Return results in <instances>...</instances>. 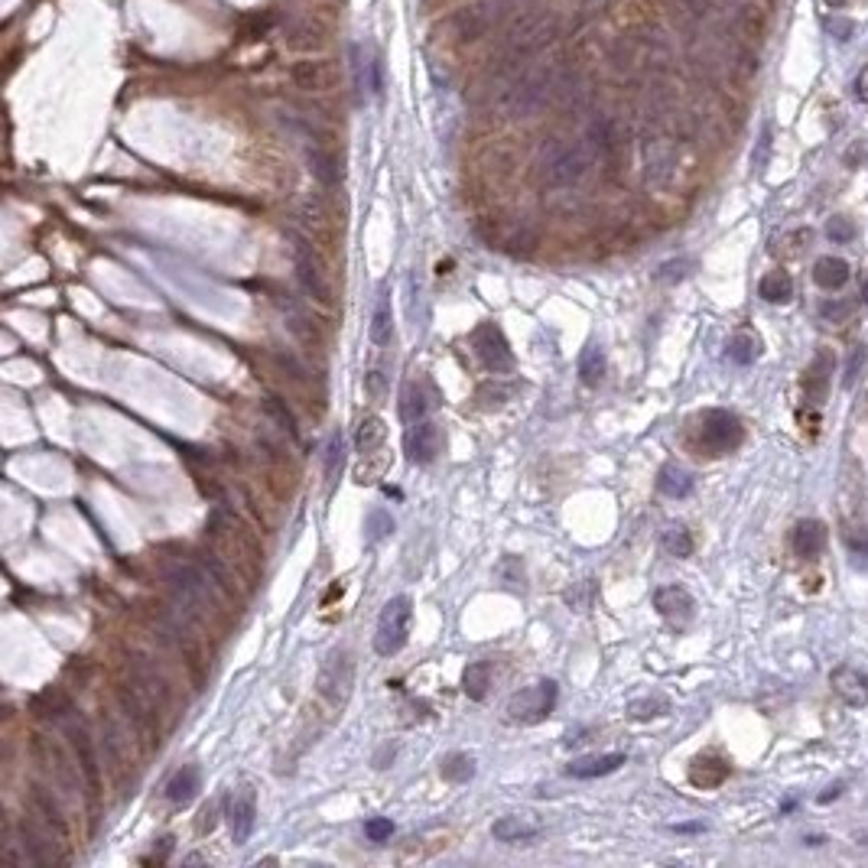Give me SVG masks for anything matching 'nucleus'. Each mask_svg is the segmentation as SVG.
<instances>
[{"label":"nucleus","instance_id":"1","mask_svg":"<svg viewBox=\"0 0 868 868\" xmlns=\"http://www.w3.org/2000/svg\"><path fill=\"white\" fill-rule=\"evenodd\" d=\"M559 72L557 66H528L520 68L518 75L505 78V89H501V98H497V108L511 118H530L540 108H547L549 101H557V89H559Z\"/></svg>","mask_w":868,"mask_h":868},{"label":"nucleus","instance_id":"2","mask_svg":"<svg viewBox=\"0 0 868 868\" xmlns=\"http://www.w3.org/2000/svg\"><path fill=\"white\" fill-rule=\"evenodd\" d=\"M592 160H595V150L586 137H582V141H563V137H553V141H547L540 150L543 186H549V189L576 186L579 179L589 173Z\"/></svg>","mask_w":868,"mask_h":868},{"label":"nucleus","instance_id":"3","mask_svg":"<svg viewBox=\"0 0 868 868\" xmlns=\"http://www.w3.org/2000/svg\"><path fill=\"white\" fill-rule=\"evenodd\" d=\"M410 618H413V601L407 595H393L381 609L378 618V631H374V651L381 657H391V654L403 651L410 638Z\"/></svg>","mask_w":868,"mask_h":868},{"label":"nucleus","instance_id":"4","mask_svg":"<svg viewBox=\"0 0 868 868\" xmlns=\"http://www.w3.org/2000/svg\"><path fill=\"white\" fill-rule=\"evenodd\" d=\"M557 696H559V690L553 680L534 683V686H528V690H520L511 696V703H507V719L520 722V726H537V722H543L549 713H553Z\"/></svg>","mask_w":868,"mask_h":868},{"label":"nucleus","instance_id":"5","mask_svg":"<svg viewBox=\"0 0 868 868\" xmlns=\"http://www.w3.org/2000/svg\"><path fill=\"white\" fill-rule=\"evenodd\" d=\"M507 20V0H472L468 7L459 10L455 16V33H459L462 43H472V39L485 37L495 26Z\"/></svg>","mask_w":868,"mask_h":868},{"label":"nucleus","instance_id":"6","mask_svg":"<svg viewBox=\"0 0 868 868\" xmlns=\"http://www.w3.org/2000/svg\"><path fill=\"white\" fill-rule=\"evenodd\" d=\"M742 443V424L738 416L728 413V410H709L703 416V426H699V445L706 453L713 455H726L732 453L735 445Z\"/></svg>","mask_w":868,"mask_h":868},{"label":"nucleus","instance_id":"7","mask_svg":"<svg viewBox=\"0 0 868 868\" xmlns=\"http://www.w3.org/2000/svg\"><path fill=\"white\" fill-rule=\"evenodd\" d=\"M472 349H476L478 361L488 368V371L501 374L514 368V355L507 349V339L501 335V329L495 322H482V326L472 332Z\"/></svg>","mask_w":868,"mask_h":868},{"label":"nucleus","instance_id":"8","mask_svg":"<svg viewBox=\"0 0 868 868\" xmlns=\"http://www.w3.org/2000/svg\"><path fill=\"white\" fill-rule=\"evenodd\" d=\"M351 683H355V667H351L349 651H332V654H329V661L322 664L319 693H322V696H326L332 706H341L345 699H349Z\"/></svg>","mask_w":868,"mask_h":868},{"label":"nucleus","instance_id":"9","mask_svg":"<svg viewBox=\"0 0 868 868\" xmlns=\"http://www.w3.org/2000/svg\"><path fill=\"white\" fill-rule=\"evenodd\" d=\"M166 582H170L173 595H176V601L186 612H199L202 605H205L208 579H205V572H202L199 566H193V563L173 566L170 576H166Z\"/></svg>","mask_w":868,"mask_h":868},{"label":"nucleus","instance_id":"10","mask_svg":"<svg viewBox=\"0 0 868 868\" xmlns=\"http://www.w3.org/2000/svg\"><path fill=\"white\" fill-rule=\"evenodd\" d=\"M228 826H231V839L235 846H245L251 839L254 826H257V800H254L251 787H238L231 790L228 797Z\"/></svg>","mask_w":868,"mask_h":868},{"label":"nucleus","instance_id":"11","mask_svg":"<svg viewBox=\"0 0 868 868\" xmlns=\"http://www.w3.org/2000/svg\"><path fill=\"white\" fill-rule=\"evenodd\" d=\"M439 449H443V433H439L436 424H430V420H420V424L407 426V455H410V462H416V465H430V462L439 455Z\"/></svg>","mask_w":868,"mask_h":868},{"label":"nucleus","instance_id":"12","mask_svg":"<svg viewBox=\"0 0 868 868\" xmlns=\"http://www.w3.org/2000/svg\"><path fill=\"white\" fill-rule=\"evenodd\" d=\"M654 609L661 612L670 624L680 628V624H690L693 612H696V601H693V595L683 586H661L654 592Z\"/></svg>","mask_w":868,"mask_h":868},{"label":"nucleus","instance_id":"13","mask_svg":"<svg viewBox=\"0 0 868 868\" xmlns=\"http://www.w3.org/2000/svg\"><path fill=\"white\" fill-rule=\"evenodd\" d=\"M293 260H297V277L306 293H309L312 299H319V303H329V283L326 277H322L316 257H312V251L306 247V241H293Z\"/></svg>","mask_w":868,"mask_h":868},{"label":"nucleus","instance_id":"14","mask_svg":"<svg viewBox=\"0 0 868 868\" xmlns=\"http://www.w3.org/2000/svg\"><path fill=\"white\" fill-rule=\"evenodd\" d=\"M830 680H832V690H836V696L842 699V703L855 706V709L868 706V674H862L859 667L842 664V667L832 670Z\"/></svg>","mask_w":868,"mask_h":868},{"label":"nucleus","instance_id":"15","mask_svg":"<svg viewBox=\"0 0 868 868\" xmlns=\"http://www.w3.org/2000/svg\"><path fill=\"white\" fill-rule=\"evenodd\" d=\"M622 765H624V755L622 751H612V755L579 758V761H572V765L566 768V774L576 780H595V778H605V774L618 771Z\"/></svg>","mask_w":868,"mask_h":868},{"label":"nucleus","instance_id":"16","mask_svg":"<svg viewBox=\"0 0 868 868\" xmlns=\"http://www.w3.org/2000/svg\"><path fill=\"white\" fill-rule=\"evenodd\" d=\"M790 543H794V553L803 559H813L823 553L826 547V530L820 520H800L794 528V537H790Z\"/></svg>","mask_w":868,"mask_h":868},{"label":"nucleus","instance_id":"17","mask_svg":"<svg viewBox=\"0 0 868 868\" xmlns=\"http://www.w3.org/2000/svg\"><path fill=\"white\" fill-rule=\"evenodd\" d=\"M491 836L497 842H530L540 836V823L534 817H501L491 826Z\"/></svg>","mask_w":868,"mask_h":868},{"label":"nucleus","instance_id":"18","mask_svg":"<svg viewBox=\"0 0 868 868\" xmlns=\"http://www.w3.org/2000/svg\"><path fill=\"white\" fill-rule=\"evenodd\" d=\"M199 787H202V774H199V768H193V765H186V768H179L176 774H173V780L166 784V797H170L176 807H186V803H193L195 800V794H199Z\"/></svg>","mask_w":868,"mask_h":868},{"label":"nucleus","instance_id":"19","mask_svg":"<svg viewBox=\"0 0 868 868\" xmlns=\"http://www.w3.org/2000/svg\"><path fill=\"white\" fill-rule=\"evenodd\" d=\"M674 166H676V153L667 141L647 143V179H651V183H667Z\"/></svg>","mask_w":868,"mask_h":868},{"label":"nucleus","instance_id":"20","mask_svg":"<svg viewBox=\"0 0 868 868\" xmlns=\"http://www.w3.org/2000/svg\"><path fill=\"white\" fill-rule=\"evenodd\" d=\"M849 280V264L839 257H820L817 264H813V283L823 289H830V293H836V289H842Z\"/></svg>","mask_w":868,"mask_h":868},{"label":"nucleus","instance_id":"21","mask_svg":"<svg viewBox=\"0 0 868 868\" xmlns=\"http://www.w3.org/2000/svg\"><path fill=\"white\" fill-rule=\"evenodd\" d=\"M68 738H72L75 755L82 758V771H85V778H89L91 794H95V787H98V761H95V748H91L89 732H85L82 726H68Z\"/></svg>","mask_w":868,"mask_h":868},{"label":"nucleus","instance_id":"22","mask_svg":"<svg viewBox=\"0 0 868 868\" xmlns=\"http://www.w3.org/2000/svg\"><path fill=\"white\" fill-rule=\"evenodd\" d=\"M371 341L374 345H387L393 335V312H391V293H381L378 303H374V316H371Z\"/></svg>","mask_w":868,"mask_h":868},{"label":"nucleus","instance_id":"23","mask_svg":"<svg viewBox=\"0 0 868 868\" xmlns=\"http://www.w3.org/2000/svg\"><path fill=\"white\" fill-rule=\"evenodd\" d=\"M657 488H661V495H667V497H686L693 491V478L686 468L664 465L661 476H657Z\"/></svg>","mask_w":868,"mask_h":868},{"label":"nucleus","instance_id":"24","mask_svg":"<svg viewBox=\"0 0 868 868\" xmlns=\"http://www.w3.org/2000/svg\"><path fill=\"white\" fill-rule=\"evenodd\" d=\"M488 683H491V664L488 661L468 664L465 674H462V690H465L468 699H485Z\"/></svg>","mask_w":868,"mask_h":868},{"label":"nucleus","instance_id":"25","mask_svg":"<svg viewBox=\"0 0 868 868\" xmlns=\"http://www.w3.org/2000/svg\"><path fill=\"white\" fill-rule=\"evenodd\" d=\"M758 293H761L768 303H787V299L794 297V283H790V277H787L784 270H771L768 277H761Z\"/></svg>","mask_w":868,"mask_h":868},{"label":"nucleus","instance_id":"26","mask_svg":"<svg viewBox=\"0 0 868 868\" xmlns=\"http://www.w3.org/2000/svg\"><path fill=\"white\" fill-rule=\"evenodd\" d=\"M693 765H699V768H693V771H690V778H693V784H696V787H716V784H722V780H726V774H728L726 761H716V758H696Z\"/></svg>","mask_w":868,"mask_h":868},{"label":"nucleus","instance_id":"27","mask_svg":"<svg viewBox=\"0 0 868 868\" xmlns=\"http://www.w3.org/2000/svg\"><path fill=\"white\" fill-rule=\"evenodd\" d=\"M661 547L667 549L670 557H676V559L690 557V553H693V537H690V530L683 528V524H667V528H664V534H661Z\"/></svg>","mask_w":868,"mask_h":868},{"label":"nucleus","instance_id":"28","mask_svg":"<svg viewBox=\"0 0 868 868\" xmlns=\"http://www.w3.org/2000/svg\"><path fill=\"white\" fill-rule=\"evenodd\" d=\"M601 374H605V351L599 349V345H589L582 355H579V378H582V384H599Z\"/></svg>","mask_w":868,"mask_h":868},{"label":"nucleus","instance_id":"29","mask_svg":"<svg viewBox=\"0 0 868 868\" xmlns=\"http://www.w3.org/2000/svg\"><path fill=\"white\" fill-rule=\"evenodd\" d=\"M443 778L453 780V784H465V780L476 778V761L468 755H462V751H455V755H449L443 761Z\"/></svg>","mask_w":868,"mask_h":868},{"label":"nucleus","instance_id":"30","mask_svg":"<svg viewBox=\"0 0 868 868\" xmlns=\"http://www.w3.org/2000/svg\"><path fill=\"white\" fill-rule=\"evenodd\" d=\"M830 371H832V358H830V355H820L817 364H813V368H810V374H807V387L817 384V391H813L810 403H823L826 384H830Z\"/></svg>","mask_w":868,"mask_h":868},{"label":"nucleus","instance_id":"31","mask_svg":"<svg viewBox=\"0 0 868 868\" xmlns=\"http://www.w3.org/2000/svg\"><path fill=\"white\" fill-rule=\"evenodd\" d=\"M401 416H403V424H407V426H413V424H420V420H426V401H424V393L416 391L413 384H410L407 391H403Z\"/></svg>","mask_w":868,"mask_h":868},{"label":"nucleus","instance_id":"32","mask_svg":"<svg viewBox=\"0 0 868 868\" xmlns=\"http://www.w3.org/2000/svg\"><path fill=\"white\" fill-rule=\"evenodd\" d=\"M341 465H345V439H341V433H335V436L329 439V445H326V478H329V485L339 482Z\"/></svg>","mask_w":868,"mask_h":868},{"label":"nucleus","instance_id":"33","mask_svg":"<svg viewBox=\"0 0 868 868\" xmlns=\"http://www.w3.org/2000/svg\"><path fill=\"white\" fill-rule=\"evenodd\" d=\"M309 163H312V173L319 176L322 186H335V183H339V170H335V160L326 153V150H309Z\"/></svg>","mask_w":868,"mask_h":868},{"label":"nucleus","instance_id":"34","mask_svg":"<svg viewBox=\"0 0 868 868\" xmlns=\"http://www.w3.org/2000/svg\"><path fill=\"white\" fill-rule=\"evenodd\" d=\"M381 439H384V424H381L378 416H368V420L358 426V453H371Z\"/></svg>","mask_w":868,"mask_h":868},{"label":"nucleus","instance_id":"35","mask_svg":"<svg viewBox=\"0 0 868 868\" xmlns=\"http://www.w3.org/2000/svg\"><path fill=\"white\" fill-rule=\"evenodd\" d=\"M728 358L735 364H751L758 358V341L755 335H735L732 345H728Z\"/></svg>","mask_w":868,"mask_h":868},{"label":"nucleus","instance_id":"36","mask_svg":"<svg viewBox=\"0 0 868 868\" xmlns=\"http://www.w3.org/2000/svg\"><path fill=\"white\" fill-rule=\"evenodd\" d=\"M826 238L839 241V245H849V241L855 238V225L849 222V218H842V215L830 218V222H826Z\"/></svg>","mask_w":868,"mask_h":868},{"label":"nucleus","instance_id":"37","mask_svg":"<svg viewBox=\"0 0 868 868\" xmlns=\"http://www.w3.org/2000/svg\"><path fill=\"white\" fill-rule=\"evenodd\" d=\"M293 75H297V85H303V89H319V85H322V78H319L322 66H319V62H309V59L299 62V66L293 68Z\"/></svg>","mask_w":868,"mask_h":868},{"label":"nucleus","instance_id":"38","mask_svg":"<svg viewBox=\"0 0 868 868\" xmlns=\"http://www.w3.org/2000/svg\"><path fill=\"white\" fill-rule=\"evenodd\" d=\"M391 530H393V520H391V514H387V511H374L371 518H368V537H371L374 543L384 540Z\"/></svg>","mask_w":868,"mask_h":868},{"label":"nucleus","instance_id":"39","mask_svg":"<svg viewBox=\"0 0 868 868\" xmlns=\"http://www.w3.org/2000/svg\"><path fill=\"white\" fill-rule=\"evenodd\" d=\"M664 709H667V703L664 699H638V703H631V716L634 719H651V716H661Z\"/></svg>","mask_w":868,"mask_h":868},{"label":"nucleus","instance_id":"40","mask_svg":"<svg viewBox=\"0 0 868 868\" xmlns=\"http://www.w3.org/2000/svg\"><path fill=\"white\" fill-rule=\"evenodd\" d=\"M393 832V823L387 817H374L364 823V836L371 839V842H384V839H391Z\"/></svg>","mask_w":868,"mask_h":868},{"label":"nucleus","instance_id":"41","mask_svg":"<svg viewBox=\"0 0 868 868\" xmlns=\"http://www.w3.org/2000/svg\"><path fill=\"white\" fill-rule=\"evenodd\" d=\"M686 277V260H670V264H664L661 270H657V280L661 283H674V280H683Z\"/></svg>","mask_w":868,"mask_h":868},{"label":"nucleus","instance_id":"42","mask_svg":"<svg viewBox=\"0 0 868 868\" xmlns=\"http://www.w3.org/2000/svg\"><path fill=\"white\" fill-rule=\"evenodd\" d=\"M826 23H830V37L832 39H839V43H849V37H852V20H846V16H842V20H839V16H830Z\"/></svg>","mask_w":868,"mask_h":868},{"label":"nucleus","instance_id":"43","mask_svg":"<svg viewBox=\"0 0 868 868\" xmlns=\"http://www.w3.org/2000/svg\"><path fill=\"white\" fill-rule=\"evenodd\" d=\"M862 364H865V349H855L852 361H849V368H846V387L855 384V378H859V371H862Z\"/></svg>","mask_w":868,"mask_h":868},{"label":"nucleus","instance_id":"44","mask_svg":"<svg viewBox=\"0 0 868 868\" xmlns=\"http://www.w3.org/2000/svg\"><path fill=\"white\" fill-rule=\"evenodd\" d=\"M855 95H859V101L868 104V66H862L859 75H855Z\"/></svg>","mask_w":868,"mask_h":868},{"label":"nucleus","instance_id":"45","mask_svg":"<svg viewBox=\"0 0 868 868\" xmlns=\"http://www.w3.org/2000/svg\"><path fill=\"white\" fill-rule=\"evenodd\" d=\"M823 316H826V319H839V316H849V306H846V303H842V306L830 303V306L823 309Z\"/></svg>","mask_w":868,"mask_h":868},{"label":"nucleus","instance_id":"46","mask_svg":"<svg viewBox=\"0 0 868 868\" xmlns=\"http://www.w3.org/2000/svg\"><path fill=\"white\" fill-rule=\"evenodd\" d=\"M676 832H696V830H703V826H674Z\"/></svg>","mask_w":868,"mask_h":868},{"label":"nucleus","instance_id":"47","mask_svg":"<svg viewBox=\"0 0 868 868\" xmlns=\"http://www.w3.org/2000/svg\"><path fill=\"white\" fill-rule=\"evenodd\" d=\"M862 297H865V303H868V280L862 283Z\"/></svg>","mask_w":868,"mask_h":868}]
</instances>
